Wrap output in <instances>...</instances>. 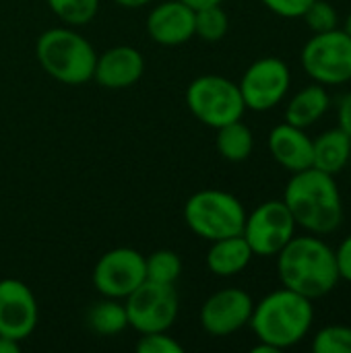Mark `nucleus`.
<instances>
[{"instance_id":"obj_1","label":"nucleus","mask_w":351,"mask_h":353,"mask_svg":"<svg viewBox=\"0 0 351 353\" xmlns=\"http://www.w3.org/2000/svg\"><path fill=\"white\" fill-rule=\"evenodd\" d=\"M298 228L306 234L329 236L343 223V196L337 176L308 168L292 174L285 184L283 199Z\"/></svg>"},{"instance_id":"obj_2","label":"nucleus","mask_w":351,"mask_h":353,"mask_svg":"<svg viewBox=\"0 0 351 353\" xmlns=\"http://www.w3.org/2000/svg\"><path fill=\"white\" fill-rule=\"evenodd\" d=\"M277 275L283 288L312 302L329 296L341 281L335 250L314 234L294 236L277 252Z\"/></svg>"},{"instance_id":"obj_3","label":"nucleus","mask_w":351,"mask_h":353,"mask_svg":"<svg viewBox=\"0 0 351 353\" xmlns=\"http://www.w3.org/2000/svg\"><path fill=\"white\" fill-rule=\"evenodd\" d=\"M248 325L259 341L283 352L308 337L314 325V304L298 292L279 288L254 304Z\"/></svg>"},{"instance_id":"obj_4","label":"nucleus","mask_w":351,"mask_h":353,"mask_svg":"<svg viewBox=\"0 0 351 353\" xmlns=\"http://www.w3.org/2000/svg\"><path fill=\"white\" fill-rule=\"evenodd\" d=\"M35 56L41 68L64 85H83L93 79L97 52L70 27H54L39 35Z\"/></svg>"},{"instance_id":"obj_5","label":"nucleus","mask_w":351,"mask_h":353,"mask_svg":"<svg viewBox=\"0 0 351 353\" xmlns=\"http://www.w3.org/2000/svg\"><path fill=\"white\" fill-rule=\"evenodd\" d=\"M184 221L192 234L215 242L240 236L246 221V209L234 194L217 188L194 192L184 205Z\"/></svg>"},{"instance_id":"obj_6","label":"nucleus","mask_w":351,"mask_h":353,"mask_svg":"<svg viewBox=\"0 0 351 353\" xmlns=\"http://www.w3.org/2000/svg\"><path fill=\"white\" fill-rule=\"evenodd\" d=\"M186 105L199 122L215 130L242 120L246 112L238 83L219 74H203L194 79L186 89Z\"/></svg>"},{"instance_id":"obj_7","label":"nucleus","mask_w":351,"mask_h":353,"mask_svg":"<svg viewBox=\"0 0 351 353\" xmlns=\"http://www.w3.org/2000/svg\"><path fill=\"white\" fill-rule=\"evenodd\" d=\"M304 72L325 87H339L351 81V35L343 29L314 33L300 52Z\"/></svg>"},{"instance_id":"obj_8","label":"nucleus","mask_w":351,"mask_h":353,"mask_svg":"<svg viewBox=\"0 0 351 353\" xmlns=\"http://www.w3.org/2000/svg\"><path fill=\"white\" fill-rule=\"evenodd\" d=\"M128 327L137 333H157L168 331L176 319L180 300L174 285L155 283L145 279L130 296L124 298Z\"/></svg>"},{"instance_id":"obj_9","label":"nucleus","mask_w":351,"mask_h":353,"mask_svg":"<svg viewBox=\"0 0 351 353\" xmlns=\"http://www.w3.org/2000/svg\"><path fill=\"white\" fill-rule=\"evenodd\" d=\"M296 221L283 201H265L246 213L242 236L254 256H277V252L296 236Z\"/></svg>"},{"instance_id":"obj_10","label":"nucleus","mask_w":351,"mask_h":353,"mask_svg":"<svg viewBox=\"0 0 351 353\" xmlns=\"http://www.w3.org/2000/svg\"><path fill=\"white\" fill-rule=\"evenodd\" d=\"M240 93L246 110L269 112L279 105L292 87V70L277 56H265L254 60L242 74Z\"/></svg>"},{"instance_id":"obj_11","label":"nucleus","mask_w":351,"mask_h":353,"mask_svg":"<svg viewBox=\"0 0 351 353\" xmlns=\"http://www.w3.org/2000/svg\"><path fill=\"white\" fill-rule=\"evenodd\" d=\"M93 288L103 298L124 300L145 279V256L134 248H114L93 267Z\"/></svg>"},{"instance_id":"obj_12","label":"nucleus","mask_w":351,"mask_h":353,"mask_svg":"<svg viewBox=\"0 0 351 353\" xmlns=\"http://www.w3.org/2000/svg\"><path fill=\"white\" fill-rule=\"evenodd\" d=\"M254 300L240 288H225L209 296L201 308V325L213 337H228L250 323Z\"/></svg>"},{"instance_id":"obj_13","label":"nucleus","mask_w":351,"mask_h":353,"mask_svg":"<svg viewBox=\"0 0 351 353\" xmlns=\"http://www.w3.org/2000/svg\"><path fill=\"white\" fill-rule=\"evenodd\" d=\"M37 327V302L19 279L0 281V335L23 341Z\"/></svg>"},{"instance_id":"obj_14","label":"nucleus","mask_w":351,"mask_h":353,"mask_svg":"<svg viewBox=\"0 0 351 353\" xmlns=\"http://www.w3.org/2000/svg\"><path fill=\"white\" fill-rule=\"evenodd\" d=\"M147 33L159 46H182L194 37V8L182 0L157 4L147 17Z\"/></svg>"},{"instance_id":"obj_15","label":"nucleus","mask_w":351,"mask_h":353,"mask_svg":"<svg viewBox=\"0 0 351 353\" xmlns=\"http://www.w3.org/2000/svg\"><path fill=\"white\" fill-rule=\"evenodd\" d=\"M145 72L143 54L130 46H116L97 54L93 79L106 89H126L139 83Z\"/></svg>"},{"instance_id":"obj_16","label":"nucleus","mask_w":351,"mask_h":353,"mask_svg":"<svg viewBox=\"0 0 351 353\" xmlns=\"http://www.w3.org/2000/svg\"><path fill=\"white\" fill-rule=\"evenodd\" d=\"M267 145L271 157L290 174L312 168V139L306 128L281 122L271 128Z\"/></svg>"},{"instance_id":"obj_17","label":"nucleus","mask_w":351,"mask_h":353,"mask_svg":"<svg viewBox=\"0 0 351 353\" xmlns=\"http://www.w3.org/2000/svg\"><path fill=\"white\" fill-rule=\"evenodd\" d=\"M331 108V93L325 85L312 83L302 87L292 95V99L285 105V122L300 126V128H310L314 126Z\"/></svg>"},{"instance_id":"obj_18","label":"nucleus","mask_w":351,"mask_h":353,"mask_svg":"<svg viewBox=\"0 0 351 353\" xmlns=\"http://www.w3.org/2000/svg\"><path fill=\"white\" fill-rule=\"evenodd\" d=\"M351 159V137L343 128H331L312 139V168L331 176L341 174Z\"/></svg>"},{"instance_id":"obj_19","label":"nucleus","mask_w":351,"mask_h":353,"mask_svg":"<svg viewBox=\"0 0 351 353\" xmlns=\"http://www.w3.org/2000/svg\"><path fill=\"white\" fill-rule=\"evenodd\" d=\"M252 250L244 236H230L211 242L207 252V269L217 277H234L246 271L252 261Z\"/></svg>"},{"instance_id":"obj_20","label":"nucleus","mask_w":351,"mask_h":353,"mask_svg":"<svg viewBox=\"0 0 351 353\" xmlns=\"http://www.w3.org/2000/svg\"><path fill=\"white\" fill-rule=\"evenodd\" d=\"M217 151L225 161L240 163L246 161L252 155L254 149V134L252 130L242 122H230L221 128H217Z\"/></svg>"},{"instance_id":"obj_21","label":"nucleus","mask_w":351,"mask_h":353,"mask_svg":"<svg viewBox=\"0 0 351 353\" xmlns=\"http://www.w3.org/2000/svg\"><path fill=\"white\" fill-rule=\"evenodd\" d=\"M87 327L95 333V335H103V337H112L122 333L128 327V319H126V308L124 304H120L114 298H106L101 302H95L85 316Z\"/></svg>"},{"instance_id":"obj_22","label":"nucleus","mask_w":351,"mask_h":353,"mask_svg":"<svg viewBox=\"0 0 351 353\" xmlns=\"http://www.w3.org/2000/svg\"><path fill=\"white\" fill-rule=\"evenodd\" d=\"M182 273V259L174 250H155L151 256H145V275L149 281L174 285Z\"/></svg>"},{"instance_id":"obj_23","label":"nucleus","mask_w":351,"mask_h":353,"mask_svg":"<svg viewBox=\"0 0 351 353\" xmlns=\"http://www.w3.org/2000/svg\"><path fill=\"white\" fill-rule=\"evenodd\" d=\"M228 29H230V19L221 8V4L194 10V35H199L201 39L215 43L225 37Z\"/></svg>"},{"instance_id":"obj_24","label":"nucleus","mask_w":351,"mask_h":353,"mask_svg":"<svg viewBox=\"0 0 351 353\" xmlns=\"http://www.w3.org/2000/svg\"><path fill=\"white\" fill-rule=\"evenodd\" d=\"M50 10L68 27H81L95 19L99 0H46Z\"/></svg>"},{"instance_id":"obj_25","label":"nucleus","mask_w":351,"mask_h":353,"mask_svg":"<svg viewBox=\"0 0 351 353\" xmlns=\"http://www.w3.org/2000/svg\"><path fill=\"white\" fill-rule=\"evenodd\" d=\"M314 353H351V327L329 325L312 339Z\"/></svg>"},{"instance_id":"obj_26","label":"nucleus","mask_w":351,"mask_h":353,"mask_svg":"<svg viewBox=\"0 0 351 353\" xmlns=\"http://www.w3.org/2000/svg\"><path fill=\"white\" fill-rule=\"evenodd\" d=\"M302 19L306 21V25L310 27L312 33H323V31H331V29L339 27L337 8L329 0H314Z\"/></svg>"},{"instance_id":"obj_27","label":"nucleus","mask_w":351,"mask_h":353,"mask_svg":"<svg viewBox=\"0 0 351 353\" xmlns=\"http://www.w3.org/2000/svg\"><path fill=\"white\" fill-rule=\"evenodd\" d=\"M137 352L139 353H182L184 347L168 335V331H157V333H143L141 339L137 341Z\"/></svg>"},{"instance_id":"obj_28","label":"nucleus","mask_w":351,"mask_h":353,"mask_svg":"<svg viewBox=\"0 0 351 353\" xmlns=\"http://www.w3.org/2000/svg\"><path fill=\"white\" fill-rule=\"evenodd\" d=\"M271 12L283 19H302L314 0H261Z\"/></svg>"},{"instance_id":"obj_29","label":"nucleus","mask_w":351,"mask_h":353,"mask_svg":"<svg viewBox=\"0 0 351 353\" xmlns=\"http://www.w3.org/2000/svg\"><path fill=\"white\" fill-rule=\"evenodd\" d=\"M335 261H337L339 279L351 283V234L345 236L341 244L335 248Z\"/></svg>"},{"instance_id":"obj_30","label":"nucleus","mask_w":351,"mask_h":353,"mask_svg":"<svg viewBox=\"0 0 351 353\" xmlns=\"http://www.w3.org/2000/svg\"><path fill=\"white\" fill-rule=\"evenodd\" d=\"M337 120H339V128H343L351 137V91L343 95V99L339 101L337 108Z\"/></svg>"},{"instance_id":"obj_31","label":"nucleus","mask_w":351,"mask_h":353,"mask_svg":"<svg viewBox=\"0 0 351 353\" xmlns=\"http://www.w3.org/2000/svg\"><path fill=\"white\" fill-rule=\"evenodd\" d=\"M21 352V341L8 339L0 335V353H19Z\"/></svg>"},{"instance_id":"obj_32","label":"nucleus","mask_w":351,"mask_h":353,"mask_svg":"<svg viewBox=\"0 0 351 353\" xmlns=\"http://www.w3.org/2000/svg\"><path fill=\"white\" fill-rule=\"evenodd\" d=\"M184 4H188L190 8L199 10V8H205V6H213V4H221L223 0H182Z\"/></svg>"},{"instance_id":"obj_33","label":"nucleus","mask_w":351,"mask_h":353,"mask_svg":"<svg viewBox=\"0 0 351 353\" xmlns=\"http://www.w3.org/2000/svg\"><path fill=\"white\" fill-rule=\"evenodd\" d=\"M114 2L120 4L122 8H141V6H147L153 0H114Z\"/></svg>"},{"instance_id":"obj_34","label":"nucleus","mask_w":351,"mask_h":353,"mask_svg":"<svg viewBox=\"0 0 351 353\" xmlns=\"http://www.w3.org/2000/svg\"><path fill=\"white\" fill-rule=\"evenodd\" d=\"M252 353H277V350L267 345V343H263V341H259V345L252 347Z\"/></svg>"},{"instance_id":"obj_35","label":"nucleus","mask_w":351,"mask_h":353,"mask_svg":"<svg viewBox=\"0 0 351 353\" xmlns=\"http://www.w3.org/2000/svg\"><path fill=\"white\" fill-rule=\"evenodd\" d=\"M343 31L351 35V10L348 12V17H345V23H343Z\"/></svg>"}]
</instances>
